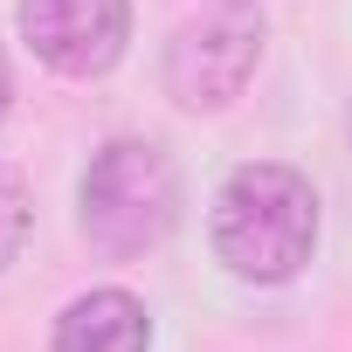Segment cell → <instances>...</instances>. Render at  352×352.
Listing matches in <instances>:
<instances>
[{
  "mask_svg": "<svg viewBox=\"0 0 352 352\" xmlns=\"http://www.w3.org/2000/svg\"><path fill=\"white\" fill-rule=\"evenodd\" d=\"M208 235H214V256H221L228 276L290 283L311 263V249H318V187L297 166L249 159V166H235L221 180Z\"/></svg>",
  "mask_w": 352,
  "mask_h": 352,
  "instance_id": "obj_1",
  "label": "cell"
},
{
  "mask_svg": "<svg viewBox=\"0 0 352 352\" xmlns=\"http://www.w3.org/2000/svg\"><path fill=\"white\" fill-rule=\"evenodd\" d=\"M180 221V166L166 159V145L152 138H111L104 152H90L83 180H76V228L90 235L97 256L131 263L145 249H159Z\"/></svg>",
  "mask_w": 352,
  "mask_h": 352,
  "instance_id": "obj_2",
  "label": "cell"
},
{
  "mask_svg": "<svg viewBox=\"0 0 352 352\" xmlns=\"http://www.w3.org/2000/svg\"><path fill=\"white\" fill-rule=\"evenodd\" d=\"M263 63V14L249 8H228L208 14V21H187L166 49V97L180 111H228L249 76Z\"/></svg>",
  "mask_w": 352,
  "mask_h": 352,
  "instance_id": "obj_3",
  "label": "cell"
},
{
  "mask_svg": "<svg viewBox=\"0 0 352 352\" xmlns=\"http://www.w3.org/2000/svg\"><path fill=\"white\" fill-rule=\"evenodd\" d=\"M21 42L56 76H104L131 42V0H21Z\"/></svg>",
  "mask_w": 352,
  "mask_h": 352,
  "instance_id": "obj_4",
  "label": "cell"
},
{
  "mask_svg": "<svg viewBox=\"0 0 352 352\" xmlns=\"http://www.w3.org/2000/svg\"><path fill=\"white\" fill-rule=\"evenodd\" d=\"M152 345V318L131 290H83L63 304L56 318V352H145Z\"/></svg>",
  "mask_w": 352,
  "mask_h": 352,
  "instance_id": "obj_5",
  "label": "cell"
},
{
  "mask_svg": "<svg viewBox=\"0 0 352 352\" xmlns=\"http://www.w3.org/2000/svg\"><path fill=\"white\" fill-rule=\"evenodd\" d=\"M28 235H35V201H28V187H21V173L0 166V270L28 249Z\"/></svg>",
  "mask_w": 352,
  "mask_h": 352,
  "instance_id": "obj_6",
  "label": "cell"
},
{
  "mask_svg": "<svg viewBox=\"0 0 352 352\" xmlns=\"http://www.w3.org/2000/svg\"><path fill=\"white\" fill-rule=\"evenodd\" d=\"M8 104H14V69H8V49H0V118H8Z\"/></svg>",
  "mask_w": 352,
  "mask_h": 352,
  "instance_id": "obj_7",
  "label": "cell"
}]
</instances>
